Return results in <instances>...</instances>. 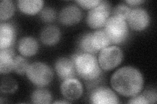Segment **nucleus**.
<instances>
[{
	"instance_id": "nucleus-1",
	"label": "nucleus",
	"mask_w": 157,
	"mask_h": 104,
	"mask_svg": "<svg viewBox=\"0 0 157 104\" xmlns=\"http://www.w3.org/2000/svg\"><path fill=\"white\" fill-rule=\"evenodd\" d=\"M144 83V77L140 71L130 66L118 69L111 78L113 88L126 97L138 95L143 88Z\"/></svg>"
},
{
	"instance_id": "nucleus-2",
	"label": "nucleus",
	"mask_w": 157,
	"mask_h": 104,
	"mask_svg": "<svg viewBox=\"0 0 157 104\" xmlns=\"http://www.w3.org/2000/svg\"><path fill=\"white\" fill-rule=\"evenodd\" d=\"M77 75L88 82H95L102 74L98 59L90 53H75L71 57Z\"/></svg>"
},
{
	"instance_id": "nucleus-3",
	"label": "nucleus",
	"mask_w": 157,
	"mask_h": 104,
	"mask_svg": "<svg viewBox=\"0 0 157 104\" xmlns=\"http://www.w3.org/2000/svg\"><path fill=\"white\" fill-rule=\"evenodd\" d=\"M28 80L34 85L44 87L49 85L53 78V72L47 64L41 62H35L29 64L26 72Z\"/></svg>"
},
{
	"instance_id": "nucleus-4",
	"label": "nucleus",
	"mask_w": 157,
	"mask_h": 104,
	"mask_svg": "<svg viewBox=\"0 0 157 104\" xmlns=\"http://www.w3.org/2000/svg\"><path fill=\"white\" fill-rule=\"evenodd\" d=\"M104 30L111 42L115 44L124 42L128 35V26L126 22L113 16L107 20Z\"/></svg>"
},
{
	"instance_id": "nucleus-5",
	"label": "nucleus",
	"mask_w": 157,
	"mask_h": 104,
	"mask_svg": "<svg viewBox=\"0 0 157 104\" xmlns=\"http://www.w3.org/2000/svg\"><path fill=\"white\" fill-rule=\"evenodd\" d=\"M111 4L107 1H101L98 5L87 13L86 23L92 29H100L105 26L109 18Z\"/></svg>"
},
{
	"instance_id": "nucleus-6",
	"label": "nucleus",
	"mask_w": 157,
	"mask_h": 104,
	"mask_svg": "<svg viewBox=\"0 0 157 104\" xmlns=\"http://www.w3.org/2000/svg\"><path fill=\"white\" fill-rule=\"evenodd\" d=\"M98 63L102 70H111L123 60V53L119 47L113 46L103 49L98 56Z\"/></svg>"
},
{
	"instance_id": "nucleus-7",
	"label": "nucleus",
	"mask_w": 157,
	"mask_h": 104,
	"mask_svg": "<svg viewBox=\"0 0 157 104\" xmlns=\"http://www.w3.org/2000/svg\"><path fill=\"white\" fill-rule=\"evenodd\" d=\"M129 26L136 31H143L150 23L149 13L143 8H136L131 10L127 18Z\"/></svg>"
},
{
	"instance_id": "nucleus-8",
	"label": "nucleus",
	"mask_w": 157,
	"mask_h": 104,
	"mask_svg": "<svg viewBox=\"0 0 157 104\" xmlns=\"http://www.w3.org/2000/svg\"><path fill=\"white\" fill-rule=\"evenodd\" d=\"M62 96L70 101L79 99L82 95L83 88L81 83L77 79L71 78L64 80L60 85Z\"/></svg>"
},
{
	"instance_id": "nucleus-9",
	"label": "nucleus",
	"mask_w": 157,
	"mask_h": 104,
	"mask_svg": "<svg viewBox=\"0 0 157 104\" xmlns=\"http://www.w3.org/2000/svg\"><path fill=\"white\" fill-rule=\"evenodd\" d=\"M90 101L95 104L119 103V99L111 89L106 87H99L95 88L90 95Z\"/></svg>"
},
{
	"instance_id": "nucleus-10",
	"label": "nucleus",
	"mask_w": 157,
	"mask_h": 104,
	"mask_svg": "<svg viewBox=\"0 0 157 104\" xmlns=\"http://www.w3.org/2000/svg\"><path fill=\"white\" fill-rule=\"evenodd\" d=\"M55 67L57 75L63 81L74 78L77 74L74 61L71 58L60 57L58 59Z\"/></svg>"
},
{
	"instance_id": "nucleus-11",
	"label": "nucleus",
	"mask_w": 157,
	"mask_h": 104,
	"mask_svg": "<svg viewBox=\"0 0 157 104\" xmlns=\"http://www.w3.org/2000/svg\"><path fill=\"white\" fill-rule=\"evenodd\" d=\"M82 17L81 10L73 5L63 7L59 14V20L65 26H72L78 23L81 20Z\"/></svg>"
},
{
	"instance_id": "nucleus-12",
	"label": "nucleus",
	"mask_w": 157,
	"mask_h": 104,
	"mask_svg": "<svg viewBox=\"0 0 157 104\" xmlns=\"http://www.w3.org/2000/svg\"><path fill=\"white\" fill-rule=\"evenodd\" d=\"M16 32L12 24L1 23L0 24V49L10 48L15 41Z\"/></svg>"
},
{
	"instance_id": "nucleus-13",
	"label": "nucleus",
	"mask_w": 157,
	"mask_h": 104,
	"mask_svg": "<svg viewBox=\"0 0 157 104\" xmlns=\"http://www.w3.org/2000/svg\"><path fill=\"white\" fill-rule=\"evenodd\" d=\"M20 53L24 57H31L37 53L39 44L35 38L31 37L22 38L18 44Z\"/></svg>"
},
{
	"instance_id": "nucleus-14",
	"label": "nucleus",
	"mask_w": 157,
	"mask_h": 104,
	"mask_svg": "<svg viewBox=\"0 0 157 104\" xmlns=\"http://www.w3.org/2000/svg\"><path fill=\"white\" fill-rule=\"evenodd\" d=\"M60 29L55 26H48L44 27L40 34L41 42L47 46H52L57 44L60 39Z\"/></svg>"
},
{
	"instance_id": "nucleus-15",
	"label": "nucleus",
	"mask_w": 157,
	"mask_h": 104,
	"mask_svg": "<svg viewBox=\"0 0 157 104\" xmlns=\"http://www.w3.org/2000/svg\"><path fill=\"white\" fill-rule=\"evenodd\" d=\"M14 52L10 48L0 51V73L7 74L13 70Z\"/></svg>"
},
{
	"instance_id": "nucleus-16",
	"label": "nucleus",
	"mask_w": 157,
	"mask_h": 104,
	"mask_svg": "<svg viewBox=\"0 0 157 104\" xmlns=\"http://www.w3.org/2000/svg\"><path fill=\"white\" fill-rule=\"evenodd\" d=\"M44 2L41 0H19L17 5L24 14L33 15L41 11Z\"/></svg>"
},
{
	"instance_id": "nucleus-17",
	"label": "nucleus",
	"mask_w": 157,
	"mask_h": 104,
	"mask_svg": "<svg viewBox=\"0 0 157 104\" xmlns=\"http://www.w3.org/2000/svg\"><path fill=\"white\" fill-rule=\"evenodd\" d=\"M111 43L104 29H99L92 33V44L97 52L107 48Z\"/></svg>"
},
{
	"instance_id": "nucleus-18",
	"label": "nucleus",
	"mask_w": 157,
	"mask_h": 104,
	"mask_svg": "<svg viewBox=\"0 0 157 104\" xmlns=\"http://www.w3.org/2000/svg\"><path fill=\"white\" fill-rule=\"evenodd\" d=\"M92 33H86L79 38L78 44V48L82 52L81 53H90L94 55L98 52L92 44Z\"/></svg>"
},
{
	"instance_id": "nucleus-19",
	"label": "nucleus",
	"mask_w": 157,
	"mask_h": 104,
	"mask_svg": "<svg viewBox=\"0 0 157 104\" xmlns=\"http://www.w3.org/2000/svg\"><path fill=\"white\" fill-rule=\"evenodd\" d=\"M31 100L33 103H50L52 101V95L46 89L39 88L32 92Z\"/></svg>"
},
{
	"instance_id": "nucleus-20",
	"label": "nucleus",
	"mask_w": 157,
	"mask_h": 104,
	"mask_svg": "<svg viewBox=\"0 0 157 104\" xmlns=\"http://www.w3.org/2000/svg\"><path fill=\"white\" fill-rule=\"evenodd\" d=\"M14 12V5L13 2L3 0L0 4V19L6 20L12 17Z\"/></svg>"
},
{
	"instance_id": "nucleus-21",
	"label": "nucleus",
	"mask_w": 157,
	"mask_h": 104,
	"mask_svg": "<svg viewBox=\"0 0 157 104\" xmlns=\"http://www.w3.org/2000/svg\"><path fill=\"white\" fill-rule=\"evenodd\" d=\"M18 87L17 81L11 77H4L2 78L0 91L3 93L11 94L17 91Z\"/></svg>"
},
{
	"instance_id": "nucleus-22",
	"label": "nucleus",
	"mask_w": 157,
	"mask_h": 104,
	"mask_svg": "<svg viewBox=\"0 0 157 104\" xmlns=\"http://www.w3.org/2000/svg\"><path fill=\"white\" fill-rule=\"evenodd\" d=\"M29 66L28 61L22 56H17L14 59L13 70L18 75H24Z\"/></svg>"
},
{
	"instance_id": "nucleus-23",
	"label": "nucleus",
	"mask_w": 157,
	"mask_h": 104,
	"mask_svg": "<svg viewBox=\"0 0 157 104\" xmlns=\"http://www.w3.org/2000/svg\"><path fill=\"white\" fill-rule=\"evenodd\" d=\"M39 16L44 22L50 23L55 20L56 17V13L55 9L50 7L43 9L40 11Z\"/></svg>"
},
{
	"instance_id": "nucleus-24",
	"label": "nucleus",
	"mask_w": 157,
	"mask_h": 104,
	"mask_svg": "<svg viewBox=\"0 0 157 104\" xmlns=\"http://www.w3.org/2000/svg\"><path fill=\"white\" fill-rule=\"evenodd\" d=\"M130 11L131 9L126 5L119 4L117 5L113 10V15L126 20L128 17Z\"/></svg>"
},
{
	"instance_id": "nucleus-25",
	"label": "nucleus",
	"mask_w": 157,
	"mask_h": 104,
	"mask_svg": "<svg viewBox=\"0 0 157 104\" xmlns=\"http://www.w3.org/2000/svg\"><path fill=\"white\" fill-rule=\"evenodd\" d=\"M101 1L100 0H78V1H76L75 2L78 3L79 5L86 9H92L96 7L98 4L100 3Z\"/></svg>"
},
{
	"instance_id": "nucleus-26",
	"label": "nucleus",
	"mask_w": 157,
	"mask_h": 104,
	"mask_svg": "<svg viewBox=\"0 0 157 104\" xmlns=\"http://www.w3.org/2000/svg\"><path fill=\"white\" fill-rule=\"evenodd\" d=\"M129 103H139V104H145L149 103L148 100H147L146 98L143 95H135L132 96L128 102Z\"/></svg>"
},
{
	"instance_id": "nucleus-27",
	"label": "nucleus",
	"mask_w": 157,
	"mask_h": 104,
	"mask_svg": "<svg viewBox=\"0 0 157 104\" xmlns=\"http://www.w3.org/2000/svg\"><path fill=\"white\" fill-rule=\"evenodd\" d=\"M143 95L146 98V99L148 100L149 103H155L156 102V91H152V90L145 91L143 93Z\"/></svg>"
},
{
	"instance_id": "nucleus-28",
	"label": "nucleus",
	"mask_w": 157,
	"mask_h": 104,
	"mask_svg": "<svg viewBox=\"0 0 157 104\" xmlns=\"http://www.w3.org/2000/svg\"><path fill=\"white\" fill-rule=\"evenodd\" d=\"M145 1H144V0H130V1H126V3L129 4L130 5H132V6H135V5H138L140 4H141L144 3Z\"/></svg>"
},
{
	"instance_id": "nucleus-29",
	"label": "nucleus",
	"mask_w": 157,
	"mask_h": 104,
	"mask_svg": "<svg viewBox=\"0 0 157 104\" xmlns=\"http://www.w3.org/2000/svg\"><path fill=\"white\" fill-rule=\"evenodd\" d=\"M67 102H64V101H56L54 102V103H67Z\"/></svg>"
}]
</instances>
